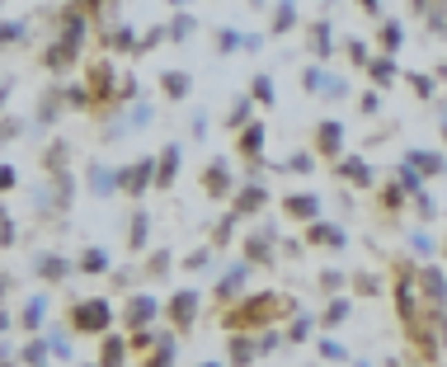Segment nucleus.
Segmentation results:
<instances>
[{
	"label": "nucleus",
	"instance_id": "obj_4",
	"mask_svg": "<svg viewBox=\"0 0 447 367\" xmlns=\"http://www.w3.org/2000/svg\"><path fill=\"white\" fill-rule=\"evenodd\" d=\"M320 141H325V146H339V128H335V123H325V132H320Z\"/></svg>",
	"mask_w": 447,
	"mask_h": 367
},
{
	"label": "nucleus",
	"instance_id": "obj_1",
	"mask_svg": "<svg viewBox=\"0 0 447 367\" xmlns=\"http://www.w3.org/2000/svg\"><path fill=\"white\" fill-rule=\"evenodd\" d=\"M76 325L80 330H104L108 325V306L104 301H85V306L76 311Z\"/></svg>",
	"mask_w": 447,
	"mask_h": 367
},
{
	"label": "nucleus",
	"instance_id": "obj_2",
	"mask_svg": "<svg viewBox=\"0 0 447 367\" xmlns=\"http://www.w3.org/2000/svg\"><path fill=\"white\" fill-rule=\"evenodd\" d=\"M175 315H179V320H193V297H179V301H175Z\"/></svg>",
	"mask_w": 447,
	"mask_h": 367
},
{
	"label": "nucleus",
	"instance_id": "obj_3",
	"mask_svg": "<svg viewBox=\"0 0 447 367\" xmlns=\"http://www.w3.org/2000/svg\"><path fill=\"white\" fill-rule=\"evenodd\" d=\"M292 212H301V217H311V212H316V198H292Z\"/></svg>",
	"mask_w": 447,
	"mask_h": 367
}]
</instances>
